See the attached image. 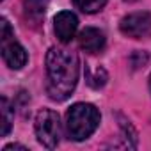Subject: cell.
<instances>
[{
    "instance_id": "6da1fadb",
    "label": "cell",
    "mask_w": 151,
    "mask_h": 151,
    "mask_svg": "<svg viewBox=\"0 0 151 151\" xmlns=\"http://www.w3.org/2000/svg\"><path fill=\"white\" fill-rule=\"evenodd\" d=\"M78 57L64 48H50L46 53V93L53 101L71 96L78 82Z\"/></svg>"
},
{
    "instance_id": "7a4b0ae2",
    "label": "cell",
    "mask_w": 151,
    "mask_h": 151,
    "mask_svg": "<svg viewBox=\"0 0 151 151\" xmlns=\"http://www.w3.org/2000/svg\"><path fill=\"white\" fill-rule=\"evenodd\" d=\"M100 124V112L91 103H75L66 112V133L71 140H86Z\"/></svg>"
},
{
    "instance_id": "3957f363",
    "label": "cell",
    "mask_w": 151,
    "mask_h": 151,
    "mask_svg": "<svg viewBox=\"0 0 151 151\" xmlns=\"http://www.w3.org/2000/svg\"><path fill=\"white\" fill-rule=\"evenodd\" d=\"M0 41H2V57L11 69H22L27 64L25 48L14 39V32L6 18L0 20Z\"/></svg>"
},
{
    "instance_id": "277c9868",
    "label": "cell",
    "mask_w": 151,
    "mask_h": 151,
    "mask_svg": "<svg viewBox=\"0 0 151 151\" xmlns=\"http://www.w3.org/2000/svg\"><path fill=\"white\" fill-rule=\"evenodd\" d=\"M36 137L39 140V144H43L48 149L57 147L59 140H60V119L59 114L50 110V109H43L41 112H37L36 116Z\"/></svg>"
},
{
    "instance_id": "5b68a950",
    "label": "cell",
    "mask_w": 151,
    "mask_h": 151,
    "mask_svg": "<svg viewBox=\"0 0 151 151\" xmlns=\"http://www.w3.org/2000/svg\"><path fill=\"white\" fill-rule=\"evenodd\" d=\"M119 29L124 36L133 39H142L151 32V14L147 11H139L124 16L119 23Z\"/></svg>"
},
{
    "instance_id": "8992f818",
    "label": "cell",
    "mask_w": 151,
    "mask_h": 151,
    "mask_svg": "<svg viewBox=\"0 0 151 151\" xmlns=\"http://www.w3.org/2000/svg\"><path fill=\"white\" fill-rule=\"evenodd\" d=\"M78 29V20L71 11H62L53 20V30L60 43H69Z\"/></svg>"
},
{
    "instance_id": "52a82bcc",
    "label": "cell",
    "mask_w": 151,
    "mask_h": 151,
    "mask_svg": "<svg viewBox=\"0 0 151 151\" xmlns=\"http://www.w3.org/2000/svg\"><path fill=\"white\" fill-rule=\"evenodd\" d=\"M78 43H80L82 50H86L89 53H96V52H101L105 46V34L100 29L87 27L78 34Z\"/></svg>"
},
{
    "instance_id": "ba28073f",
    "label": "cell",
    "mask_w": 151,
    "mask_h": 151,
    "mask_svg": "<svg viewBox=\"0 0 151 151\" xmlns=\"http://www.w3.org/2000/svg\"><path fill=\"white\" fill-rule=\"evenodd\" d=\"M0 114H2V130H0V133H2V137H6L11 132L13 119H14V109L11 107L6 96H2V100H0Z\"/></svg>"
},
{
    "instance_id": "9c48e42d",
    "label": "cell",
    "mask_w": 151,
    "mask_h": 151,
    "mask_svg": "<svg viewBox=\"0 0 151 151\" xmlns=\"http://www.w3.org/2000/svg\"><path fill=\"white\" fill-rule=\"evenodd\" d=\"M73 4L77 6L80 11L93 14V13H98V11H101L105 7L107 0H73Z\"/></svg>"
},
{
    "instance_id": "30bf717a",
    "label": "cell",
    "mask_w": 151,
    "mask_h": 151,
    "mask_svg": "<svg viewBox=\"0 0 151 151\" xmlns=\"http://www.w3.org/2000/svg\"><path fill=\"white\" fill-rule=\"evenodd\" d=\"M25 2V9L27 13L34 14V16H41L46 9V4H48V0H23Z\"/></svg>"
},
{
    "instance_id": "8fae6325",
    "label": "cell",
    "mask_w": 151,
    "mask_h": 151,
    "mask_svg": "<svg viewBox=\"0 0 151 151\" xmlns=\"http://www.w3.org/2000/svg\"><path fill=\"white\" fill-rule=\"evenodd\" d=\"M14 149H22V151H29V147L22 146V144H9L4 147V151H14Z\"/></svg>"
},
{
    "instance_id": "7c38bea8",
    "label": "cell",
    "mask_w": 151,
    "mask_h": 151,
    "mask_svg": "<svg viewBox=\"0 0 151 151\" xmlns=\"http://www.w3.org/2000/svg\"><path fill=\"white\" fill-rule=\"evenodd\" d=\"M124 2H137V0H124Z\"/></svg>"
},
{
    "instance_id": "4fadbf2b",
    "label": "cell",
    "mask_w": 151,
    "mask_h": 151,
    "mask_svg": "<svg viewBox=\"0 0 151 151\" xmlns=\"http://www.w3.org/2000/svg\"><path fill=\"white\" fill-rule=\"evenodd\" d=\"M149 91H151V77H149Z\"/></svg>"
}]
</instances>
